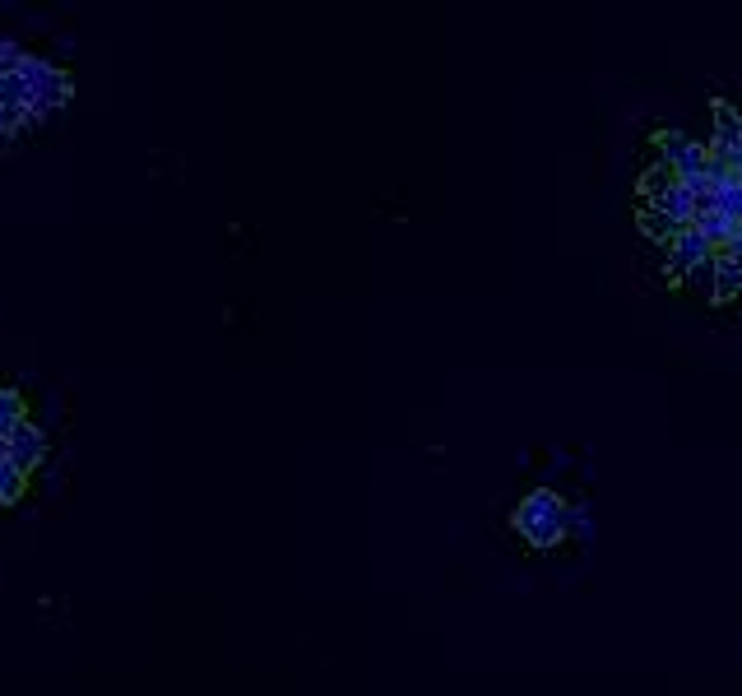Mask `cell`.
<instances>
[{"label":"cell","mask_w":742,"mask_h":696,"mask_svg":"<svg viewBox=\"0 0 742 696\" xmlns=\"http://www.w3.org/2000/svg\"><path fill=\"white\" fill-rule=\"evenodd\" d=\"M56 103H66V80L51 66L33 61L28 51L0 47V130L19 121H37Z\"/></svg>","instance_id":"cell-1"}]
</instances>
